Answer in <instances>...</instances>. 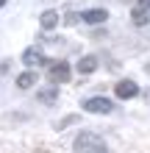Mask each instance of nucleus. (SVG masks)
<instances>
[{
	"label": "nucleus",
	"instance_id": "nucleus-4",
	"mask_svg": "<svg viewBox=\"0 0 150 153\" xmlns=\"http://www.w3.org/2000/svg\"><path fill=\"white\" fill-rule=\"evenodd\" d=\"M114 95L122 97V100H131V97H136V95H139V86H136V81H131V78L117 81V86H114Z\"/></svg>",
	"mask_w": 150,
	"mask_h": 153
},
{
	"label": "nucleus",
	"instance_id": "nucleus-7",
	"mask_svg": "<svg viewBox=\"0 0 150 153\" xmlns=\"http://www.w3.org/2000/svg\"><path fill=\"white\" fill-rule=\"evenodd\" d=\"M98 70V59L95 56H83L81 61H78V73L81 75H89V73H95Z\"/></svg>",
	"mask_w": 150,
	"mask_h": 153
},
{
	"label": "nucleus",
	"instance_id": "nucleus-5",
	"mask_svg": "<svg viewBox=\"0 0 150 153\" xmlns=\"http://www.w3.org/2000/svg\"><path fill=\"white\" fill-rule=\"evenodd\" d=\"M81 20L89 22V25H100V22L109 20V11H106V8H86V11L81 14Z\"/></svg>",
	"mask_w": 150,
	"mask_h": 153
},
{
	"label": "nucleus",
	"instance_id": "nucleus-11",
	"mask_svg": "<svg viewBox=\"0 0 150 153\" xmlns=\"http://www.w3.org/2000/svg\"><path fill=\"white\" fill-rule=\"evenodd\" d=\"M147 17H150V14L145 11L142 6H136L134 11H131V20H134V25H147Z\"/></svg>",
	"mask_w": 150,
	"mask_h": 153
},
{
	"label": "nucleus",
	"instance_id": "nucleus-2",
	"mask_svg": "<svg viewBox=\"0 0 150 153\" xmlns=\"http://www.w3.org/2000/svg\"><path fill=\"white\" fill-rule=\"evenodd\" d=\"M111 109H114V103L109 100V97H103V95L83 100V111H89V114H109Z\"/></svg>",
	"mask_w": 150,
	"mask_h": 153
},
{
	"label": "nucleus",
	"instance_id": "nucleus-10",
	"mask_svg": "<svg viewBox=\"0 0 150 153\" xmlns=\"http://www.w3.org/2000/svg\"><path fill=\"white\" fill-rule=\"evenodd\" d=\"M36 97H39L42 103H47V106H50V103H56V97H58V89H56V86H50V89H42V92H39Z\"/></svg>",
	"mask_w": 150,
	"mask_h": 153
},
{
	"label": "nucleus",
	"instance_id": "nucleus-15",
	"mask_svg": "<svg viewBox=\"0 0 150 153\" xmlns=\"http://www.w3.org/2000/svg\"><path fill=\"white\" fill-rule=\"evenodd\" d=\"M3 6H6V0H0V8H3Z\"/></svg>",
	"mask_w": 150,
	"mask_h": 153
},
{
	"label": "nucleus",
	"instance_id": "nucleus-3",
	"mask_svg": "<svg viewBox=\"0 0 150 153\" xmlns=\"http://www.w3.org/2000/svg\"><path fill=\"white\" fill-rule=\"evenodd\" d=\"M47 78L53 84H67L69 81V64L67 61H53L50 70H47Z\"/></svg>",
	"mask_w": 150,
	"mask_h": 153
},
{
	"label": "nucleus",
	"instance_id": "nucleus-1",
	"mask_svg": "<svg viewBox=\"0 0 150 153\" xmlns=\"http://www.w3.org/2000/svg\"><path fill=\"white\" fill-rule=\"evenodd\" d=\"M75 153H106V142L92 131H81L75 139Z\"/></svg>",
	"mask_w": 150,
	"mask_h": 153
},
{
	"label": "nucleus",
	"instance_id": "nucleus-14",
	"mask_svg": "<svg viewBox=\"0 0 150 153\" xmlns=\"http://www.w3.org/2000/svg\"><path fill=\"white\" fill-rule=\"evenodd\" d=\"M139 6H142V8H145V11L150 14V0H139Z\"/></svg>",
	"mask_w": 150,
	"mask_h": 153
},
{
	"label": "nucleus",
	"instance_id": "nucleus-8",
	"mask_svg": "<svg viewBox=\"0 0 150 153\" xmlns=\"http://www.w3.org/2000/svg\"><path fill=\"white\" fill-rule=\"evenodd\" d=\"M33 84H36V73H33V70H25V73L17 75V86L20 89H31Z\"/></svg>",
	"mask_w": 150,
	"mask_h": 153
},
{
	"label": "nucleus",
	"instance_id": "nucleus-12",
	"mask_svg": "<svg viewBox=\"0 0 150 153\" xmlns=\"http://www.w3.org/2000/svg\"><path fill=\"white\" fill-rule=\"evenodd\" d=\"M72 123H78V114H67L64 120H58V123H56V131H64L67 125H72Z\"/></svg>",
	"mask_w": 150,
	"mask_h": 153
},
{
	"label": "nucleus",
	"instance_id": "nucleus-13",
	"mask_svg": "<svg viewBox=\"0 0 150 153\" xmlns=\"http://www.w3.org/2000/svg\"><path fill=\"white\" fill-rule=\"evenodd\" d=\"M64 22H67V25H75V22H78V14H72V11H69V14L64 17Z\"/></svg>",
	"mask_w": 150,
	"mask_h": 153
},
{
	"label": "nucleus",
	"instance_id": "nucleus-9",
	"mask_svg": "<svg viewBox=\"0 0 150 153\" xmlns=\"http://www.w3.org/2000/svg\"><path fill=\"white\" fill-rule=\"evenodd\" d=\"M22 61H25V67H33V64H42L45 59H42V53L36 48H28V50L22 53Z\"/></svg>",
	"mask_w": 150,
	"mask_h": 153
},
{
	"label": "nucleus",
	"instance_id": "nucleus-6",
	"mask_svg": "<svg viewBox=\"0 0 150 153\" xmlns=\"http://www.w3.org/2000/svg\"><path fill=\"white\" fill-rule=\"evenodd\" d=\"M39 25H42V31H53L58 25V11H45L39 17Z\"/></svg>",
	"mask_w": 150,
	"mask_h": 153
}]
</instances>
